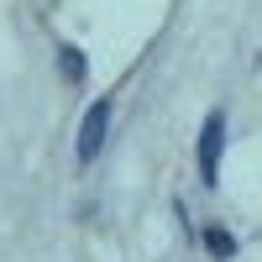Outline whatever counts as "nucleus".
<instances>
[{
  "mask_svg": "<svg viewBox=\"0 0 262 262\" xmlns=\"http://www.w3.org/2000/svg\"><path fill=\"white\" fill-rule=\"evenodd\" d=\"M111 116H116V100H111V95H100L90 111H84L79 137H74V158H79V163H95V158H100L105 137H111Z\"/></svg>",
  "mask_w": 262,
  "mask_h": 262,
  "instance_id": "obj_1",
  "label": "nucleus"
},
{
  "mask_svg": "<svg viewBox=\"0 0 262 262\" xmlns=\"http://www.w3.org/2000/svg\"><path fill=\"white\" fill-rule=\"evenodd\" d=\"M84 74H90V58H84V48L63 42V48H58V79H63V84H84Z\"/></svg>",
  "mask_w": 262,
  "mask_h": 262,
  "instance_id": "obj_3",
  "label": "nucleus"
},
{
  "mask_svg": "<svg viewBox=\"0 0 262 262\" xmlns=\"http://www.w3.org/2000/svg\"><path fill=\"white\" fill-rule=\"evenodd\" d=\"M200 242H205V252H210L215 262H231L236 252H242V242H236L226 226H205V236H200Z\"/></svg>",
  "mask_w": 262,
  "mask_h": 262,
  "instance_id": "obj_4",
  "label": "nucleus"
},
{
  "mask_svg": "<svg viewBox=\"0 0 262 262\" xmlns=\"http://www.w3.org/2000/svg\"><path fill=\"white\" fill-rule=\"evenodd\" d=\"M221 152H226V111H210L200 126V184H221Z\"/></svg>",
  "mask_w": 262,
  "mask_h": 262,
  "instance_id": "obj_2",
  "label": "nucleus"
}]
</instances>
